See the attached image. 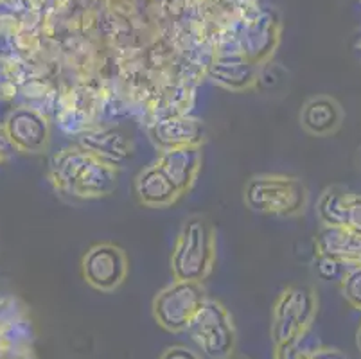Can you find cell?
Masks as SVG:
<instances>
[{
    "mask_svg": "<svg viewBox=\"0 0 361 359\" xmlns=\"http://www.w3.org/2000/svg\"><path fill=\"white\" fill-rule=\"evenodd\" d=\"M340 291L350 308L361 311V262L347 268L345 275L340 279Z\"/></svg>",
    "mask_w": 361,
    "mask_h": 359,
    "instance_id": "18",
    "label": "cell"
},
{
    "mask_svg": "<svg viewBox=\"0 0 361 359\" xmlns=\"http://www.w3.org/2000/svg\"><path fill=\"white\" fill-rule=\"evenodd\" d=\"M350 193L353 190L343 185H329L322 190L314 207V214L322 226H345V210Z\"/></svg>",
    "mask_w": 361,
    "mask_h": 359,
    "instance_id": "17",
    "label": "cell"
},
{
    "mask_svg": "<svg viewBox=\"0 0 361 359\" xmlns=\"http://www.w3.org/2000/svg\"><path fill=\"white\" fill-rule=\"evenodd\" d=\"M317 253L347 264L361 262V236L345 226H322L314 239Z\"/></svg>",
    "mask_w": 361,
    "mask_h": 359,
    "instance_id": "16",
    "label": "cell"
},
{
    "mask_svg": "<svg viewBox=\"0 0 361 359\" xmlns=\"http://www.w3.org/2000/svg\"><path fill=\"white\" fill-rule=\"evenodd\" d=\"M187 332L202 354L209 359H223L235 352L238 331L234 318L231 311L216 298L207 296Z\"/></svg>",
    "mask_w": 361,
    "mask_h": 359,
    "instance_id": "5",
    "label": "cell"
},
{
    "mask_svg": "<svg viewBox=\"0 0 361 359\" xmlns=\"http://www.w3.org/2000/svg\"><path fill=\"white\" fill-rule=\"evenodd\" d=\"M298 121L306 133L313 137H331L343 126L345 111L333 95L318 94L304 103Z\"/></svg>",
    "mask_w": 361,
    "mask_h": 359,
    "instance_id": "14",
    "label": "cell"
},
{
    "mask_svg": "<svg viewBox=\"0 0 361 359\" xmlns=\"http://www.w3.org/2000/svg\"><path fill=\"white\" fill-rule=\"evenodd\" d=\"M356 345L361 352V322H360V325H357V331H356Z\"/></svg>",
    "mask_w": 361,
    "mask_h": 359,
    "instance_id": "26",
    "label": "cell"
},
{
    "mask_svg": "<svg viewBox=\"0 0 361 359\" xmlns=\"http://www.w3.org/2000/svg\"><path fill=\"white\" fill-rule=\"evenodd\" d=\"M243 202L252 212L274 217H298L310 203L307 185L288 174H257L246 182Z\"/></svg>",
    "mask_w": 361,
    "mask_h": 359,
    "instance_id": "3",
    "label": "cell"
},
{
    "mask_svg": "<svg viewBox=\"0 0 361 359\" xmlns=\"http://www.w3.org/2000/svg\"><path fill=\"white\" fill-rule=\"evenodd\" d=\"M133 193L140 205L149 209H166L183 196L157 164L147 166L133 180Z\"/></svg>",
    "mask_w": 361,
    "mask_h": 359,
    "instance_id": "15",
    "label": "cell"
},
{
    "mask_svg": "<svg viewBox=\"0 0 361 359\" xmlns=\"http://www.w3.org/2000/svg\"><path fill=\"white\" fill-rule=\"evenodd\" d=\"M149 137L160 151L178 146H203L205 126L189 115H166L151 124Z\"/></svg>",
    "mask_w": 361,
    "mask_h": 359,
    "instance_id": "12",
    "label": "cell"
},
{
    "mask_svg": "<svg viewBox=\"0 0 361 359\" xmlns=\"http://www.w3.org/2000/svg\"><path fill=\"white\" fill-rule=\"evenodd\" d=\"M345 229L361 236V194L350 193L345 210Z\"/></svg>",
    "mask_w": 361,
    "mask_h": 359,
    "instance_id": "21",
    "label": "cell"
},
{
    "mask_svg": "<svg viewBox=\"0 0 361 359\" xmlns=\"http://www.w3.org/2000/svg\"><path fill=\"white\" fill-rule=\"evenodd\" d=\"M259 65L250 61L243 52L218 54L207 67V78L218 87L231 92H246L257 87Z\"/></svg>",
    "mask_w": 361,
    "mask_h": 359,
    "instance_id": "10",
    "label": "cell"
},
{
    "mask_svg": "<svg viewBox=\"0 0 361 359\" xmlns=\"http://www.w3.org/2000/svg\"><path fill=\"white\" fill-rule=\"evenodd\" d=\"M160 359H202L198 355V352L191 351L185 345H173V347L166 348L160 355Z\"/></svg>",
    "mask_w": 361,
    "mask_h": 359,
    "instance_id": "23",
    "label": "cell"
},
{
    "mask_svg": "<svg viewBox=\"0 0 361 359\" xmlns=\"http://www.w3.org/2000/svg\"><path fill=\"white\" fill-rule=\"evenodd\" d=\"M205 300L203 282L173 281V284L157 293L151 312L164 331L185 332Z\"/></svg>",
    "mask_w": 361,
    "mask_h": 359,
    "instance_id": "6",
    "label": "cell"
},
{
    "mask_svg": "<svg viewBox=\"0 0 361 359\" xmlns=\"http://www.w3.org/2000/svg\"><path fill=\"white\" fill-rule=\"evenodd\" d=\"M349 266L350 264H347V262L336 261L333 257L320 255V253H317V259H314V272H317V275L320 276V279H324V281L340 282V279L345 275Z\"/></svg>",
    "mask_w": 361,
    "mask_h": 359,
    "instance_id": "19",
    "label": "cell"
},
{
    "mask_svg": "<svg viewBox=\"0 0 361 359\" xmlns=\"http://www.w3.org/2000/svg\"><path fill=\"white\" fill-rule=\"evenodd\" d=\"M306 359H349L345 354L333 347H314L306 352Z\"/></svg>",
    "mask_w": 361,
    "mask_h": 359,
    "instance_id": "24",
    "label": "cell"
},
{
    "mask_svg": "<svg viewBox=\"0 0 361 359\" xmlns=\"http://www.w3.org/2000/svg\"><path fill=\"white\" fill-rule=\"evenodd\" d=\"M9 142L18 153L38 154L51 146V121L38 108L16 107L6 115L2 123Z\"/></svg>",
    "mask_w": 361,
    "mask_h": 359,
    "instance_id": "8",
    "label": "cell"
},
{
    "mask_svg": "<svg viewBox=\"0 0 361 359\" xmlns=\"http://www.w3.org/2000/svg\"><path fill=\"white\" fill-rule=\"evenodd\" d=\"M13 153H15V147L11 146L4 128L0 124V164H4L6 160H9V157H11Z\"/></svg>",
    "mask_w": 361,
    "mask_h": 359,
    "instance_id": "25",
    "label": "cell"
},
{
    "mask_svg": "<svg viewBox=\"0 0 361 359\" xmlns=\"http://www.w3.org/2000/svg\"><path fill=\"white\" fill-rule=\"evenodd\" d=\"M223 359H250V358H246V355H243V354H231V355H226V358H223Z\"/></svg>",
    "mask_w": 361,
    "mask_h": 359,
    "instance_id": "27",
    "label": "cell"
},
{
    "mask_svg": "<svg viewBox=\"0 0 361 359\" xmlns=\"http://www.w3.org/2000/svg\"><path fill=\"white\" fill-rule=\"evenodd\" d=\"M218 259V237L212 223L202 214L182 223L171 252V272L175 281L203 282L209 279Z\"/></svg>",
    "mask_w": 361,
    "mask_h": 359,
    "instance_id": "2",
    "label": "cell"
},
{
    "mask_svg": "<svg viewBox=\"0 0 361 359\" xmlns=\"http://www.w3.org/2000/svg\"><path fill=\"white\" fill-rule=\"evenodd\" d=\"M282 22L275 9H257L243 25L239 36V51L261 67L277 51L281 44Z\"/></svg>",
    "mask_w": 361,
    "mask_h": 359,
    "instance_id": "9",
    "label": "cell"
},
{
    "mask_svg": "<svg viewBox=\"0 0 361 359\" xmlns=\"http://www.w3.org/2000/svg\"><path fill=\"white\" fill-rule=\"evenodd\" d=\"M130 273V261L121 246L96 243L81 257V275L90 288L101 293L119 289Z\"/></svg>",
    "mask_w": 361,
    "mask_h": 359,
    "instance_id": "7",
    "label": "cell"
},
{
    "mask_svg": "<svg viewBox=\"0 0 361 359\" xmlns=\"http://www.w3.org/2000/svg\"><path fill=\"white\" fill-rule=\"evenodd\" d=\"M318 315V293L313 286H290L271 309L270 334L275 345L300 343Z\"/></svg>",
    "mask_w": 361,
    "mask_h": 359,
    "instance_id": "4",
    "label": "cell"
},
{
    "mask_svg": "<svg viewBox=\"0 0 361 359\" xmlns=\"http://www.w3.org/2000/svg\"><path fill=\"white\" fill-rule=\"evenodd\" d=\"M18 79H16L15 67L8 59L0 56V101L15 99L18 94Z\"/></svg>",
    "mask_w": 361,
    "mask_h": 359,
    "instance_id": "20",
    "label": "cell"
},
{
    "mask_svg": "<svg viewBox=\"0 0 361 359\" xmlns=\"http://www.w3.org/2000/svg\"><path fill=\"white\" fill-rule=\"evenodd\" d=\"M47 176L60 196L90 202L110 196L117 189L119 169L75 144L52 154Z\"/></svg>",
    "mask_w": 361,
    "mask_h": 359,
    "instance_id": "1",
    "label": "cell"
},
{
    "mask_svg": "<svg viewBox=\"0 0 361 359\" xmlns=\"http://www.w3.org/2000/svg\"><path fill=\"white\" fill-rule=\"evenodd\" d=\"M78 146L114 167H123L133 154V140L119 128H92L78 137Z\"/></svg>",
    "mask_w": 361,
    "mask_h": 359,
    "instance_id": "11",
    "label": "cell"
},
{
    "mask_svg": "<svg viewBox=\"0 0 361 359\" xmlns=\"http://www.w3.org/2000/svg\"><path fill=\"white\" fill-rule=\"evenodd\" d=\"M203 162V146H178L160 151L157 166L171 183L185 196L191 193L200 176Z\"/></svg>",
    "mask_w": 361,
    "mask_h": 359,
    "instance_id": "13",
    "label": "cell"
},
{
    "mask_svg": "<svg viewBox=\"0 0 361 359\" xmlns=\"http://www.w3.org/2000/svg\"><path fill=\"white\" fill-rule=\"evenodd\" d=\"M306 352L300 343L290 345H275L274 359H306Z\"/></svg>",
    "mask_w": 361,
    "mask_h": 359,
    "instance_id": "22",
    "label": "cell"
}]
</instances>
